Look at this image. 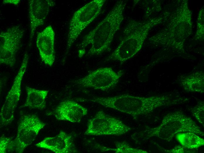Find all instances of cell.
Here are the masks:
<instances>
[{
	"label": "cell",
	"instance_id": "18",
	"mask_svg": "<svg viewBox=\"0 0 204 153\" xmlns=\"http://www.w3.org/2000/svg\"><path fill=\"white\" fill-rule=\"evenodd\" d=\"M193 115L198 122L204 127V102L200 101L197 104L190 108Z\"/></svg>",
	"mask_w": 204,
	"mask_h": 153
},
{
	"label": "cell",
	"instance_id": "14",
	"mask_svg": "<svg viewBox=\"0 0 204 153\" xmlns=\"http://www.w3.org/2000/svg\"><path fill=\"white\" fill-rule=\"evenodd\" d=\"M88 113L87 108L71 100L62 101L57 106L55 111L56 118L73 123H79Z\"/></svg>",
	"mask_w": 204,
	"mask_h": 153
},
{
	"label": "cell",
	"instance_id": "9",
	"mask_svg": "<svg viewBox=\"0 0 204 153\" xmlns=\"http://www.w3.org/2000/svg\"><path fill=\"white\" fill-rule=\"evenodd\" d=\"M45 125L36 115L23 116L18 125L16 137L13 140L14 151L16 153H23L32 143Z\"/></svg>",
	"mask_w": 204,
	"mask_h": 153
},
{
	"label": "cell",
	"instance_id": "11",
	"mask_svg": "<svg viewBox=\"0 0 204 153\" xmlns=\"http://www.w3.org/2000/svg\"><path fill=\"white\" fill-rule=\"evenodd\" d=\"M55 33L51 25L39 32L36 44L42 61L46 65L52 66L55 59Z\"/></svg>",
	"mask_w": 204,
	"mask_h": 153
},
{
	"label": "cell",
	"instance_id": "12",
	"mask_svg": "<svg viewBox=\"0 0 204 153\" xmlns=\"http://www.w3.org/2000/svg\"><path fill=\"white\" fill-rule=\"evenodd\" d=\"M38 147L47 149L55 153H75L78 151L72 136L60 131L56 136L48 137L35 144Z\"/></svg>",
	"mask_w": 204,
	"mask_h": 153
},
{
	"label": "cell",
	"instance_id": "2",
	"mask_svg": "<svg viewBox=\"0 0 204 153\" xmlns=\"http://www.w3.org/2000/svg\"><path fill=\"white\" fill-rule=\"evenodd\" d=\"M125 4L123 1H118L105 18L85 36L79 45L81 51L91 44L86 54L91 56L100 54L107 50L123 19Z\"/></svg>",
	"mask_w": 204,
	"mask_h": 153
},
{
	"label": "cell",
	"instance_id": "10",
	"mask_svg": "<svg viewBox=\"0 0 204 153\" xmlns=\"http://www.w3.org/2000/svg\"><path fill=\"white\" fill-rule=\"evenodd\" d=\"M24 30L20 26L10 27L0 34V63L10 67L16 62Z\"/></svg>",
	"mask_w": 204,
	"mask_h": 153
},
{
	"label": "cell",
	"instance_id": "21",
	"mask_svg": "<svg viewBox=\"0 0 204 153\" xmlns=\"http://www.w3.org/2000/svg\"><path fill=\"white\" fill-rule=\"evenodd\" d=\"M21 1L20 0H4L3 1V3L4 4H11L15 5L17 6Z\"/></svg>",
	"mask_w": 204,
	"mask_h": 153
},
{
	"label": "cell",
	"instance_id": "8",
	"mask_svg": "<svg viewBox=\"0 0 204 153\" xmlns=\"http://www.w3.org/2000/svg\"><path fill=\"white\" fill-rule=\"evenodd\" d=\"M123 74L121 71L116 72L110 67H102L71 82L80 87L106 91L114 88Z\"/></svg>",
	"mask_w": 204,
	"mask_h": 153
},
{
	"label": "cell",
	"instance_id": "7",
	"mask_svg": "<svg viewBox=\"0 0 204 153\" xmlns=\"http://www.w3.org/2000/svg\"><path fill=\"white\" fill-rule=\"evenodd\" d=\"M28 59V55L25 53L13 84L1 109V126L9 125L14 119L15 110L21 95L22 80L27 68Z\"/></svg>",
	"mask_w": 204,
	"mask_h": 153
},
{
	"label": "cell",
	"instance_id": "5",
	"mask_svg": "<svg viewBox=\"0 0 204 153\" xmlns=\"http://www.w3.org/2000/svg\"><path fill=\"white\" fill-rule=\"evenodd\" d=\"M106 0H94L87 3L73 14L69 23L65 56L82 31L100 14Z\"/></svg>",
	"mask_w": 204,
	"mask_h": 153
},
{
	"label": "cell",
	"instance_id": "13",
	"mask_svg": "<svg viewBox=\"0 0 204 153\" xmlns=\"http://www.w3.org/2000/svg\"><path fill=\"white\" fill-rule=\"evenodd\" d=\"M55 4L54 1L51 0H30L28 1L30 41L33 38L36 29L43 24L50 8Z\"/></svg>",
	"mask_w": 204,
	"mask_h": 153
},
{
	"label": "cell",
	"instance_id": "1",
	"mask_svg": "<svg viewBox=\"0 0 204 153\" xmlns=\"http://www.w3.org/2000/svg\"><path fill=\"white\" fill-rule=\"evenodd\" d=\"M82 101L97 103L105 107L128 114L134 118L151 113L158 108L172 105L174 103V98L170 94L148 97L123 94L83 99Z\"/></svg>",
	"mask_w": 204,
	"mask_h": 153
},
{
	"label": "cell",
	"instance_id": "3",
	"mask_svg": "<svg viewBox=\"0 0 204 153\" xmlns=\"http://www.w3.org/2000/svg\"><path fill=\"white\" fill-rule=\"evenodd\" d=\"M147 137H152L170 142L178 134L191 132L204 136V133L196 123L181 111L171 112L165 115L160 124L148 128L144 132Z\"/></svg>",
	"mask_w": 204,
	"mask_h": 153
},
{
	"label": "cell",
	"instance_id": "15",
	"mask_svg": "<svg viewBox=\"0 0 204 153\" xmlns=\"http://www.w3.org/2000/svg\"><path fill=\"white\" fill-rule=\"evenodd\" d=\"M178 81L186 92L201 93L204 92V74L202 71H196L181 76Z\"/></svg>",
	"mask_w": 204,
	"mask_h": 153
},
{
	"label": "cell",
	"instance_id": "19",
	"mask_svg": "<svg viewBox=\"0 0 204 153\" xmlns=\"http://www.w3.org/2000/svg\"><path fill=\"white\" fill-rule=\"evenodd\" d=\"M13 140L10 137L2 135L0 138V153H6L14 152Z\"/></svg>",
	"mask_w": 204,
	"mask_h": 153
},
{
	"label": "cell",
	"instance_id": "20",
	"mask_svg": "<svg viewBox=\"0 0 204 153\" xmlns=\"http://www.w3.org/2000/svg\"><path fill=\"white\" fill-rule=\"evenodd\" d=\"M166 153H194V151L191 150L186 148L182 145H178L169 150L165 149H162Z\"/></svg>",
	"mask_w": 204,
	"mask_h": 153
},
{
	"label": "cell",
	"instance_id": "17",
	"mask_svg": "<svg viewBox=\"0 0 204 153\" xmlns=\"http://www.w3.org/2000/svg\"><path fill=\"white\" fill-rule=\"evenodd\" d=\"M176 135L177 139L181 145L188 149H197L204 145V139L195 133L186 132Z\"/></svg>",
	"mask_w": 204,
	"mask_h": 153
},
{
	"label": "cell",
	"instance_id": "16",
	"mask_svg": "<svg viewBox=\"0 0 204 153\" xmlns=\"http://www.w3.org/2000/svg\"><path fill=\"white\" fill-rule=\"evenodd\" d=\"M25 90L27 96L22 107L39 110L46 108V99L48 90L37 89L27 86Z\"/></svg>",
	"mask_w": 204,
	"mask_h": 153
},
{
	"label": "cell",
	"instance_id": "4",
	"mask_svg": "<svg viewBox=\"0 0 204 153\" xmlns=\"http://www.w3.org/2000/svg\"><path fill=\"white\" fill-rule=\"evenodd\" d=\"M153 23L133 22L128 24L122 40L107 60L118 61L122 64L133 57L141 49Z\"/></svg>",
	"mask_w": 204,
	"mask_h": 153
},
{
	"label": "cell",
	"instance_id": "6",
	"mask_svg": "<svg viewBox=\"0 0 204 153\" xmlns=\"http://www.w3.org/2000/svg\"><path fill=\"white\" fill-rule=\"evenodd\" d=\"M131 129L130 127L121 120L100 110L89 120L85 134L94 136H119Z\"/></svg>",
	"mask_w": 204,
	"mask_h": 153
}]
</instances>
